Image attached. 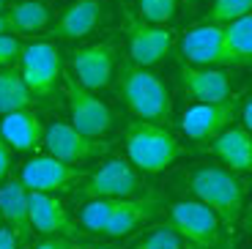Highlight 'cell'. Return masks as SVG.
Listing matches in <instances>:
<instances>
[{"label":"cell","instance_id":"1","mask_svg":"<svg viewBox=\"0 0 252 249\" xmlns=\"http://www.w3.org/2000/svg\"><path fill=\"white\" fill-rule=\"evenodd\" d=\"M115 91L124 99L134 118L143 121H157V124H167L173 118V99L167 93L164 82L157 74L148 71V66H137V63H126L121 66L118 77H115Z\"/></svg>","mask_w":252,"mask_h":249},{"label":"cell","instance_id":"2","mask_svg":"<svg viewBox=\"0 0 252 249\" xmlns=\"http://www.w3.org/2000/svg\"><path fill=\"white\" fill-rule=\"evenodd\" d=\"M184 184H187L189 192L195 194V200H200L203 206H208L225 222V227H233L239 222L241 208H244V189H241L233 170L197 167L192 173H187Z\"/></svg>","mask_w":252,"mask_h":249},{"label":"cell","instance_id":"3","mask_svg":"<svg viewBox=\"0 0 252 249\" xmlns=\"http://www.w3.org/2000/svg\"><path fill=\"white\" fill-rule=\"evenodd\" d=\"M126 154L137 164L143 173H162L164 167H170L181 156V143L176 140L167 124H157V121H129L124 131Z\"/></svg>","mask_w":252,"mask_h":249},{"label":"cell","instance_id":"4","mask_svg":"<svg viewBox=\"0 0 252 249\" xmlns=\"http://www.w3.org/2000/svg\"><path fill=\"white\" fill-rule=\"evenodd\" d=\"M170 224L181 233L187 249H227L225 222L200 200L173 203Z\"/></svg>","mask_w":252,"mask_h":249},{"label":"cell","instance_id":"5","mask_svg":"<svg viewBox=\"0 0 252 249\" xmlns=\"http://www.w3.org/2000/svg\"><path fill=\"white\" fill-rule=\"evenodd\" d=\"M143 192L145 194V181H143V170L129 159H110L104 162L99 170L88 175L80 184V194L82 197H137Z\"/></svg>","mask_w":252,"mask_h":249},{"label":"cell","instance_id":"6","mask_svg":"<svg viewBox=\"0 0 252 249\" xmlns=\"http://www.w3.org/2000/svg\"><path fill=\"white\" fill-rule=\"evenodd\" d=\"M88 178V173H82L77 164L63 162L58 156H33L31 162H25L22 167V184L28 187V192H50V194H63L71 192L74 187H80Z\"/></svg>","mask_w":252,"mask_h":249},{"label":"cell","instance_id":"7","mask_svg":"<svg viewBox=\"0 0 252 249\" xmlns=\"http://www.w3.org/2000/svg\"><path fill=\"white\" fill-rule=\"evenodd\" d=\"M236 115H239V96L233 93L222 101H197L181 115V129L189 140L206 143L222 134L227 126H233Z\"/></svg>","mask_w":252,"mask_h":249},{"label":"cell","instance_id":"8","mask_svg":"<svg viewBox=\"0 0 252 249\" xmlns=\"http://www.w3.org/2000/svg\"><path fill=\"white\" fill-rule=\"evenodd\" d=\"M66 99H69L71 126L88 137H104L113 126V112L94 91L82 88L77 77H66Z\"/></svg>","mask_w":252,"mask_h":249},{"label":"cell","instance_id":"9","mask_svg":"<svg viewBox=\"0 0 252 249\" xmlns=\"http://www.w3.org/2000/svg\"><path fill=\"white\" fill-rule=\"evenodd\" d=\"M126 38H129V55L137 66H154L173 47V31L167 25H154L143 17L126 11Z\"/></svg>","mask_w":252,"mask_h":249},{"label":"cell","instance_id":"10","mask_svg":"<svg viewBox=\"0 0 252 249\" xmlns=\"http://www.w3.org/2000/svg\"><path fill=\"white\" fill-rule=\"evenodd\" d=\"M22 77H25L31 93L38 99H50L58 88L61 77V52L50 41H33L22 52Z\"/></svg>","mask_w":252,"mask_h":249},{"label":"cell","instance_id":"11","mask_svg":"<svg viewBox=\"0 0 252 249\" xmlns=\"http://www.w3.org/2000/svg\"><path fill=\"white\" fill-rule=\"evenodd\" d=\"M44 148L52 156L63 159V162L80 164L88 159H99L101 154H107V143H101V137H88L77 131L71 124H52L47 126L44 134Z\"/></svg>","mask_w":252,"mask_h":249},{"label":"cell","instance_id":"12","mask_svg":"<svg viewBox=\"0 0 252 249\" xmlns=\"http://www.w3.org/2000/svg\"><path fill=\"white\" fill-rule=\"evenodd\" d=\"M71 69L82 88L88 91H101L107 88L115 71V47L110 41L88 44L71 55Z\"/></svg>","mask_w":252,"mask_h":249},{"label":"cell","instance_id":"13","mask_svg":"<svg viewBox=\"0 0 252 249\" xmlns=\"http://www.w3.org/2000/svg\"><path fill=\"white\" fill-rule=\"evenodd\" d=\"M181 55L187 63H195V66H225L222 25L203 22L197 28H189L181 38Z\"/></svg>","mask_w":252,"mask_h":249},{"label":"cell","instance_id":"14","mask_svg":"<svg viewBox=\"0 0 252 249\" xmlns=\"http://www.w3.org/2000/svg\"><path fill=\"white\" fill-rule=\"evenodd\" d=\"M164 200L159 194H137V197H118L115 200V211L110 219L104 236L110 238H124L132 230H137L140 224H145L148 219H154L162 211Z\"/></svg>","mask_w":252,"mask_h":249},{"label":"cell","instance_id":"15","mask_svg":"<svg viewBox=\"0 0 252 249\" xmlns=\"http://www.w3.org/2000/svg\"><path fill=\"white\" fill-rule=\"evenodd\" d=\"M178 85L195 101H222L230 96V77L217 66H181Z\"/></svg>","mask_w":252,"mask_h":249},{"label":"cell","instance_id":"16","mask_svg":"<svg viewBox=\"0 0 252 249\" xmlns=\"http://www.w3.org/2000/svg\"><path fill=\"white\" fill-rule=\"evenodd\" d=\"M31 222L41 236H74L77 230L66 203L50 192H31Z\"/></svg>","mask_w":252,"mask_h":249},{"label":"cell","instance_id":"17","mask_svg":"<svg viewBox=\"0 0 252 249\" xmlns=\"http://www.w3.org/2000/svg\"><path fill=\"white\" fill-rule=\"evenodd\" d=\"M0 214L3 222L14 230L19 244H25L31 238L33 222H31V192L22 181H6L0 187Z\"/></svg>","mask_w":252,"mask_h":249},{"label":"cell","instance_id":"18","mask_svg":"<svg viewBox=\"0 0 252 249\" xmlns=\"http://www.w3.org/2000/svg\"><path fill=\"white\" fill-rule=\"evenodd\" d=\"M0 134L14 151H38L44 145V124L33 110H17L0 118Z\"/></svg>","mask_w":252,"mask_h":249},{"label":"cell","instance_id":"19","mask_svg":"<svg viewBox=\"0 0 252 249\" xmlns=\"http://www.w3.org/2000/svg\"><path fill=\"white\" fill-rule=\"evenodd\" d=\"M211 151L233 173H250L252 170V131L247 126H227L222 134L214 137Z\"/></svg>","mask_w":252,"mask_h":249},{"label":"cell","instance_id":"20","mask_svg":"<svg viewBox=\"0 0 252 249\" xmlns=\"http://www.w3.org/2000/svg\"><path fill=\"white\" fill-rule=\"evenodd\" d=\"M101 22V0H74L63 8L58 22L52 25V33L66 41H77L94 33V28Z\"/></svg>","mask_w":252,"mask_h":249},{"label":"cell","instance_id":"21","mask_svg":"<svg viewBox=\"0 0 252 249\" xmlns=\"http://www.w3.org/2000/svg\"><path fill=\"white\" fill-rule=\"evenodd\" d=\"M225 66H252V14L222 25Z\"/></svg>","mask_w":252,"mask_h":249},{"label":"cell","instance_id":"22","mask_svg":"<svg viewBox=\"0 0 252 249\" xmlns=\"http://www.w3.org/2000/svg\"><path fill=\"white\" fill-rule=\"evenodd\" d=\"M6 14L11 22V33H17V36H31L50 25V8L41 0H19Z\"/></svg>","mask_w":252,"mask_h":249},{"label":"cell","instance_id":"23","mask_svg":"<svg viewBox=\"0 0 252 249\" xmlns=\"http://www.w3.org/2000/svg\"><path fill=\"white\" fill-rule=\"evenodd\" d=\"M33 101V93L28 88L22 71H14V66L0 69V118L8 112L28 110Z\"/></svg>","mask_w":252,"mask_h":249},{"label":"cell","instance_id":"24","mask_svg":"<svg viewBox=\"0 0 252 249\" xmlns=\"http://www.w3.org/2000/svg\"><path fill=\"white\" fill-rule=\"evenodd\" d=\"M113 211H115V197H91L80 211V224L104 236L110 219H113Z\"/></svg>","mask_w":252,"mask_h":249},{"label":"cell","instance_id":"25","mask_svg":"<svg viewBox=\"0 0 252 249\" xmlns=\"http://www.w3.org/2000/svg\"><path fill=\"white\" fill-rule=\"evenodd\" d=\"M129 249H184V238L167 222V224H157L148 233H143Z\"/></svg>","mask_w":252,"mask_h":249},{"label":"cell","instance_id":"26","mask_svg":"<svg viewBox=\"0 0 252 249\" xmlns=\"http://www.w3.org/2000/svg\"><path fill=\"white\" fill-rule=\"evenodd\" d=\"M247 14H252V0H214L208 22L227 25V22H236V19L247 17Z\"/></svg>","mask_w":252,"mask_h":249},{"label":"cell","instance_id":"27","mask_svg":"<svg viewBox=\"0 0 252 249\" xmlns=\"http://www.w3.org/2000/svg\"><path fill=\"white\" fill-rule=\"evenodd\" d=\"M178 0H137V11L143 19L154 22V25H167L176 17Z\"/></svg>","mask_w":252,"mask_h":249},{"label":"cell","instance_id":"28","mask_svg":"<svg viewBox=\"0 0 252 249\" xmlns=\"http://www.w3.org/2000/svg\"><path fill=\"white\" fill-rule=\"evenodd\" d=\"M22 41H19L14 33H0V69H8L17 61H22Z\"/></svg>","mask_w":252,"mask_h":249},{"label":"cell","instance_id":"29","mask_svg":"<svg viewBox=\"0 0 252 249\" xmlns=\"http://www.w3.org/2000/svg\"><path fill=\"white\" fill-rule=\"evenodd\" d=\"M36 249H74V241H71V236H50Z\"/></svg>","mask_w":252,"mask_h":249},{"label":"cell","instance_id":"30","mask_svg":"<svg viewBox=\"0 0 252 249\" xmlns=\"http://www.w3.org/2000/svg\"><path fill=\"white\" fill-rule=\"evenodd\" d=\"M8 170H11V145L3 140V134H0V181L8 175Z\"/></svg>","mask_w":252,"mask_h":249},{"label":"cell","instance_id":"31","mask_svg":"<svg viewBox=\"0 0 252 249\" xmlns=\"http://www.w3.org/2000/svg\"><path fill=\"white\" fill-rule=\"evenodd\" d=\"M17 244H19V238L14 236V230L11 227H0V249H17Z\"/></svg>","mask_w":252,"mask_h":249},{"label":"cell","instance_id":"32","mask_svg":"<svg viewBox=\"0 0 252 249\" xmlns=\"http://www.w3.org/2000/svg\"><path fill=\"white\" fill-rule=\"evenodd\" d=\"M244 126L252 131V96L247 99V104H244Z\"/></svg>","mask_w":252,"mask_h":249},{"label":"cell","instance_id":"33","mask_svg":"<svg viewBox=\"0 0 252 249\" xmlns=\"http://www.w3.org/2000/svg\"><path fill=\"white\" fill-rule=\"evenodd\" d=\"M0 33H11V22H8V14H0Z\"/></svg>","mask_w":252,"mask_h":249},{"label":"cell","instance_id":"34","mask_svg":"<svg viewBox=\"0 0 252 249\" xmlns=\"http://www.w3.org/2000/svg\"><path fill=\"white\" fill-rule=\"evenodd\" d=\"M6 11V0H0V14Z\"/></svg>","mask_w":252,"mask_h":249},{"label":"cell","instance_id":"35","mask_svg":"<svg viewBox=\"0 0 252 249\" xmlns=\"http://www.w3.org/2000/svg\"><path fill=\"white\" fill-rule=\"evenodd\" d=\"M247 219H250V224H252V203H250V214H247Z\"/></svg>","mask_w":252,"mask_h":249},{"label":"cell","instance_id":"36","mask_svg":"<svg viewBox=\"0 0 252 249\" xmlns=\"http://www.w3.org/2000/svg\"><path fill=\"white\" fill-rule=\"evenodd\" d=\"M96 249H113V247H96Z\"/></svg>","mask_w":252,"mask_h":249},{"label":"cell","instance_id":"37","mask_svg":"<svg viewBox=\"0 0 252 249\" xmlns=\"http://www.w3.org/2000/svg\"><path fill=\"white\" fill-rule=\"evenodd\" d=\"M0 227H3V214H0Z\"/></svg>","mask_w":252,"mask_h":249},{"label":"cell","instance_id":"38","mask_svg":"<svg viewBox=\"0 0 252 249\" xmlns=\"http://www.w3.org/2000/svg\"><path fill=\"white\" fill-rule=\"evenodd\" d=\"M74 249H80V247H74Z\"/></svg>","mask_w":252,"mask_h":249}]
</instances>
